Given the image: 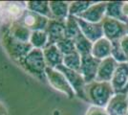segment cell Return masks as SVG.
<instances>
[{
    "mask_svg": "<svg viewBox=\"0 0 128 115\" xmlns=\"http://www.w3.org/2000/svg\"><path fill=\"white\" fill-rule=\"evenodd\" d=\"M56 69H58V71H60L64 76L66 77L70 85L72 86V88L75 91L76 96L81 99V100H83V101H85V102H88V99H87V96H86L85 93L86 82L80 72L69 69V68L65 67L63 64L58 66Z\"/></svg>",
    "mask_w": 128,
    "mask_h": 115,
    "instance_id": "6",
    "label": "cell"
},
{
    "mask_svg": "<svg viewBox=\"0 0 128 115\" xmlns=\"http://www.w3.org/2000/svg\"><path fill=\"white\" fill-rule=\"evenodd\" d=\"M111 57L117 61L118 63H124L128 62L127 57L125 56L122 48L120 46V40L112 41V51H111Z\"/></svg>",
    "mask_w": 128,
    "mask_h": 115,
    "instance_id": "27",
    "label": "cell"
},
{
    "mask_svg": "<svg viewBox=\"0 0 128 115\" xmlns=\"http://www.w3.org/2000/svg\"><path fill=\"white\" fill-rule=\"evenodd\" d=\"M118 63L112 57H109L100 61V64L98 66V70L96 77V82H110L112 80L114 73L117 69Z\"/></svg>",
    "mask_w": 128,
    "mask_h": 115,
    "instance_id": "14",
    "label": "cell"
},
{
    "mask_svg": "<svg viewBox=\"0 0 128 115\" xmlns=\"http://www.w3.org/2000/svg\"><path fill=\"white\" fill-rule=\"evenodd\" d=\"M22 68L32 76L44 82L46 79V62L43 55V50L32 48V51L18 63Z\"/></svg>",
    "mask_w": 128,
    "mask_h": 115,
    "instance_id": "2",
    "label": "cell"
},
{
    "mask_svg": "<svg viewBox=\"0 0 128 115\" xmlns=\"http://www.w3.org/2000/svg\"><path fill=\"white\" fill-rule=\"evenodd\" d=\"M49 6L54 19L65 21L69 17L70 2L66 1H49Z\"/></svg>",
    "mask_w": 128,
    "mask_h": 115,
    "instance_id": "20",
    "label": "cell"
},
{
    "mask_svg": "<svg viewBox=\"0 0 128 115\" xmlns=\"http://www.w3.org/2000/svg\"><path fill=\"white\" fill-rule=\"evenodd\" d=\"M122 93L126 94V95H127V93H128V82H127V83H126V85H125V87H124V89L122 90Z\"/></svg>",
    "mask_w": 128,
    "mask_h": 115,
    "instance_id": "33",
    "label": "cell"
},
{
    "mask_svg": "<svg viewBox=\"0 0 128 115\" xmlns=\"http://www.w3.org/2000/svg\"><path fill=\"white\" fill-rule=\"evenodd\" d=\"M111 51H112V42L103 37L93 43L92 56L98 60H102L111 57Z\"/></svg>",
    "mask_w": 128,
    "mask_h": 115,
    "instance_id": "17",
    "label": "cell"
},
{
    "mask_svg": "<svg viewBox=\"0 0 128 115\" xmlns=\"http://www.w3.org/2000/svg\"><path fill=\"white\" fill-rule=\"evenodd\" d=\"M43 55L47 67L56 69L58 66L63 64L64 55L59 51L56 44L45 47L43 49Z\"/></svg>",
    "mask_w": 128,
    "mask_h": 115,
    "instance_id": "16",
    "label": "cell"
},
{
    "mask_svg": "<svg viewBox=\"0 0 128 115\" xmlns=\"http://www.w3.org/2000/svg\"><path fill=\"white\" fill-rule=\"evenodd\" d=\"M76 20H78L81 33L83 34L91 42L94 43L96 40H98V39H100L104 37L102 22H100V23H92V22L85 21V20H83L82 18H80V17H76Z\"/></svg>",
    "mask_w": 128,
    "mask_h": 115,
    "instance_id": "10",
    "label": "cell"
},
{
    "mask_svg": "<svg viewBox=\"0 0 128 115\" xmlns=\"http://www.w3.org/2000/svg\"><path fill=\"white\" fill-rule=\"evenodd\" d=\"M127 99H128V93H127Z\"/></svg>",
    "mask_w": 128,
    "mask_h": 115,
    "instance_id": "35",
    "label": "cell"
},
{
    "mask_svg": "<svg viewBox=\"0 0 128 115\" xmlns=\"http://www.w3.org/2000/svg\"><path fill=\"white\" fill-rule=\"evenodd\" d=\"M102 27L104 38L109 39L111 42L120 40L124 36L127 35V24L117 19L105 17L102 21Z\"/></svg>",
    "mask_w": 128,
    "mask_h": 115,
    "instance_id": "7",
    "label": "cell"
},
{
    "mask_svg": "<svg viewBox=\"0 0 128 115\" xmlns=\"http://www.w3.org/2000/svg\"><path fill=\"white\" fill-rule=\"evenodd\" d=\"M106 110L109 115H127V95L123 93H116L106 106Z\"/></svg>",
    "mask_w": 128,
    "mask_h": 115,
    "instance_id": "13",
    "label": "cell"
},
{
    "mask_svg": "<svg viewBox=\"0 0 128 115\" xmlns=\"http://www.w3.org/2000/svg\"><path fill=\"white\" fill-rule=\"evenodd\" d=\"M123 4L124 2L122 1L107 2L106 17L128 24V17L123 13Z\"/></svg>",
    "mask_w": 128,
    "mask_h": 115,
    "instance_id": "19",
    "label": "cell"
},
{
    "mask_svg": "<svg viewBox=\"0 0 128 115\" xmlns=\"http://www.w3.org/2000/svg\"><path fill=\"white\" fill-rule=\"evenodd\" d=\"M85 93L88 102L91 103L92 105L105 108L113 98V96L116 94L111 82L96 81L86 84Z\"/></svg>",
    "mask_w": 128,
    "mask_h": 115,
    "instance_id": "1",
    "label": "cell"
},
{
    "mask_svg": "<svg viewBox=\"0 0 128 115\" xmlns=\"http://www.w3.org/2000/svg\"><path fill=\"white\" fill-rule=\"evenodd\" d=\"M85 115H109L105 107L96 106V105H90L86 111Z\"/></svg>",
    "mask_w": 128,
    "mask_h": 115,
    "instance_id": "29",
    "label": "cell"
},
{
    "mask_svg": "<svg viewBox=\"0 0 128 115\" xmlns=\"http://www.w3.org/2000/svg\"><path fill=\"white\" fill-rule=\"evenodd\" d=\"M56 45L58 46L59 51L64 56L72 54V53L76 51L75 46V41L73 39H70V38H64L62 40H60L59 42H58Z\"/></svg>",
    "mask_w": 128,
    "mask_h": 115,
    "instance_id": "28",
    "label": "cell"
},
{
    "mask_svg": "<svg viewBox=\"0 0 128 115\" xmlns=\"http://www.w3.org/2000/svg\"><path fill=\"white\" fill-rule=\"evenodd\" d=\"M127 35H128V24H127Z\"/></svg>",
    "mask_w": 128,
    "mask_h": 115,
    "instance_id": "34",
    "label": "cell"
},
{
    "mask_svg": "<svg viewBox=\"0 0 128 115\" xmlns=\"http://www.w3.org/2000/svg\"><path fill=\"white\" fill-rule=\"evenodd\" d=\"M30 43L36 49L43 50L48 44V35L46 31H34L32 32Z\"/></svg>",
    "mask_w": 128,
    "mask_h": 115,
    "instance_id": "24",
    "label": "cell"
},
{
    "mask_svg": "<svg viewBox=\"0 0 128 115\" xmlns=\"http://www.w3.org/2000/svg\"><path fill=\"white\" fill-rule=\"evenodd\" d=\"M81 33L78 26V23L76 20V17L73 16H69L65 20V35L66 38L75 39Z\"/></svg>",
    "mask_w": 128,
    "mask_h": 115,
    "instance_id": "23",
    "label": "cell"
},
{
    "mask_svg": "<svg viewBox=\"0 0 128 115\" xmlns=\"http://www.w3.org/2000/svg\"><path fill=\"white\" fill-rule=\"evenodd\" d=\"M128 82V62L118 63L114 73L111 84L115 90V93H122Z\"/></svg>",
    "mask_w": 128,
    "mask_h": 115,
    "instance_id": "15",
    "label": "cell"
},
{
    "mask_svg": "<svg viewBox=\"0 0 128 115\" xmlns=\"http://www.w3.org/2000/svg\"><path fill=\"white\" fill-rule=\"evenodd\" d=\"M106 7L107 2H94L78 17L92 23H100L106 17Z\"/></svg>",
    "mask_w": 128,
    "mask_h": 115,
    "instance_id": "11",
    "label": "cell"
},
{
    "mask_svg": "<svg viewBox=\"0 0 128 115\" xmlns=\"http://www.w3.org/2000/svg\"><path fill=\"white\" fill-rule=\"evenodd\" d=\"M127 115H128V111H127Z\"/></svg>",
    "mask_w": 128,
    "mask_h": 115,
    "instance_id": "36",
    "label": "cell"
},
{
    "mask_svg": "<svg viewBox=\"0 0 128 115\" xmlns=\"http://www.w3.org/2000/svg\"><path fill=\"white\" fill-rule=\"evenodd\" d=\"M100 60H98L91 55H86L81 57V66L80 74L82 75L86 84L96 81V77L100 64Z\"/></svg>",
    "mask_w": 128,
    "mask_h": 115,
    "instance_id": "9",
    "label": "cell"
},
{
    "mask_svg": "<svg viewBox=\"0 0 128 115\" xmlns=\"http://www.w3.org/2000/svg\"><path fill=\"white\" fill-rule=\"evenodd\" d=\"M75 46L76 52L81 57L92 54V48H93V42H91L88 38L82 33H80L76 38L74 39Z\"/></svg>",
    "mask_w": 128,
    "mask_h": 115,
    "instance_id": "22",
    "label": "cell"
},
{
    "mask_svg": "<svg viewBox=\"0 0 128 115\" xmlns=\"http://www.w3.org/2000/svg\"><path fill=\"white\" fill-rule=\"evenodd\" d=\"M8 114V109L3 103L0 102V115H7Z\"/></svg>",
    "mask_w": 128,
    "mask_h": 115,
    "instance_id": "31",
    "label": "cell"
},
{
    "mask_svg": "<svg viewBox=\"0 0 128 115\" xmlns=\"http://www.w3.org/2000/svg\"><path fill=\"white\" fill-rule=\"evenodd\" d=\"M94 2L91 1H74L70 2L69 16L78 17L90 7Z\"/></svg>",
    "mask_w": 128,
    "mask_h": 115,
    "instance_id": "26",
    "label": "cell"
},
{
    "mask_svg": "<svg viewBox=\"0 0 128 115\" xmlns=\"http://www.w3.org/2000/svg\"><path fill=\"white\" fill-rule=\"evenodd\" d=\"M25 11V2H0V20L4 24L3 27L18 21Z\"/></svg>",
    "mask_w": 128,
    "mask_h": 115,
    "instance_id": "4",
    "label": "cell"
},
{
    "mask_svg": "<svg viewBox=\"0 0 128 115\" xmlns=\"http://www.w3.org/2000/svg\"><path fill=\"white\" fill-rule=\"evenodd\" d=\"M49 18L42 17L38 14L27 10L24 12L22 17L19 18L18 22L28 28L30 31H45L48 25Z\"/></svg>",
    "mask_w": 128,
    "mask_h": 115,
    "instance_id": "8",
    "label": "cell"
},
{
    "mask_svg": "<svg viewBox=\"0 0 128 115\" xmlns=\"http://www.w3.org/2000/svg\"><path fill=\"white\" fill-rule=\"evenodd\" d=\"M5 29H7V31L14 38H16L21 42H24V43H30L32 31H30L28 28L22 25L21 23L16 21L12 23L10 26L5 27Z\"/></svg>",
    "mask_w": 128,
    "mask_h": 115,
    "instance_id": "18",
    "label": "cell"
},
{
    "mask_svg": "<svg viewBox=\"0 0 128 115\" xmlns=\"http://www.w3.org/2000/svg\"><path fill=\"white\" fill-rule=\"evenodd\" d=\"M45 31L48 35L47 46L56 44L60 40L66 38L65 21H60V20H56V19H50Z\"/></svg>",
    "mask_w": 128,
    "mask_h": 115,
    "instance_id": "12",
    "label": "cell"
},
{
    "mask_svg": "<svg viewBox=\"0 0 128 115\" xmlns=\"http://www.w3.org/2000/svg\"><path fill=\"white\" fill-rule=\"evenodd\" d=\"M1 42L6 53L17 63H19L34 48L31 43H24L14 38L5 28H3L2 31Z\"/></svg>",
    "mask_w": 128,
    "mask_h": 115,
    "instance_id": "3",
    "label": "cell"
},
{
    "mask_svg": "<svg viewBox=\"0 0 128 115\" xmlns=\"http://www.w3.org/2000/svg\"><path fill=\"white\" fill-rule=\"evenodd\" d=\"M25 4L27 10L47 17L49 19H54L49 6V1H27Z\"/></svg>",
    "mask_w": 128,
    "mask_h": 115,
    "instance_id": "21",
    "label": "cell"
},
{
    "mask_svg": "<svg viewBox=\"0 0 128 115\" xmlns=\"http://www.w3.org/2000/svg\"><path fill=\"white\" fill-rule=\"evenodd\" d=\"M63 65L69 69L75 70L80 73V66H81V56L76 51L72 54L64 56Z\"/></svg>",
    "mask_w": 128,
    "mask_h": 115,
    "instance_id": "25",
    "label": "cell"
},
{
    "mask_svg": "<svg viewBox=\"0 0 128 115\" xmlns=\"http://www.w3.org/2000/svg\"><path fill=\"white\" fill-rule=\"evenodd\" d=\"M123 13L128 17V1L127 2H124V4H123Z\"/></svg>",
    "mask_w": 128,
    "mask_h": 115,
    "instance_id": "32",
    "label": "cell"
},
{
    "mask_svg": "<svg viewBox=\"0 0 128 115\" xmlns=\"http://www.w3.org/2000/svg\"><path fill=\"white\" fill-rule=\"evenodd\" d=\"M46 79L49 84L61 93L65 94L69 99H73L76 97V93L72 86L70 85L69 82L67 81L66 77L58 69H54L47 67L46 68Z\"/></svg>",
    "mask_w": 128,
    "mask_h": 115,
    "instance_id": "5",
    "label": "cell"
},
{
    "mask_svg": "<svg viewBox=\"0 0 128 115\" xmlns=\"http://www.w3.org/2000/svg\"><path fill=\"white\" fill-rule=\"evenodd\" d=\"M120 46H122V48L124 54H125V56L127 57V59H128V35L124 36V37L120 40Z\"/></svg>",
    "mask_w": 128,
    "mask_h": 115,
    "instance_id": "30",
    "label": "cell"
}]
</instances>
